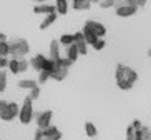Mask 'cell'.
<instances>
[{
	"label": "cell",
	"mask_w": 151,
	"mask_h": 140,
	"mask_svg": "<svg viewBox=\"0 0 151 140\" xmlns=\"http://www.w3.org/2000/svg\"><path fill=\"white\" fill-rule=\"evenodd\" d=\"M9 65V59L7 57H0V70H5Z\"/></svg>",
	"instance_id": "30"
},
{
	"label": "cell",
	"mask_w": 151,
	"mask_h": 140,
	"mask_svg": "<svg viewBox=\"0 0 151 140\" xmlns=\"http://www.w3.org/2000/svg\"><path fill=\"white\" fill-rule=\"evenodd\" d=\"M85 133L88 137H91V139H95V137H98V128L95 127L93 122H85Z\"/></svg>",
	"instance_id": "17"
},
{
	"label": "cell",
	"mask_w": 151,
	"mask_h": 140,
	"mask_svg": "<svg viewBox=\"0 0 151 140\" xmlns=\"http://www.w3.org/2000/svg\"><path fill=\"white\" fill-rule=\"evenodd\" d=\"M52 118H53V112L52 110H43L35 115V122L38 128H47L52 125Z\"/></svg>",
	"instance_id": "6"
},
{
	"label": "cell",
	"mask_w": 151,
	"mask_h": 140,
	"mask_svg": "<svg viewBox=\"0 0 151 140\" xmlns=\"http://www.w3.org/2000/svg\"><path fill=\"white\" fill-rule=\"evenodd\" d=\"M150 137H151V133L146 125H143L139 130H134V133H133V140H146Z\"/></svg>",
	"instance_id": "13"
},
{
	"label": "cell",
	"mask_w": 151,
	"mask_h": 140,
	"mask_svg": "<svg viewBox=\"0 0 151 140\" xmlns=\"http://www.w3.org/2000/svg\"><path fill=\"white\" fill-rule=\"evenodd\" d=\"M0 94H2V92H0Z\"/></svg>",
	"instance_id": "41"
},
{
	"label": "cell",
	"mask_w": 151,
	"mask_h": 140,
	"mask_svg": "<svg viewBox=\"0 0 151 140\" xmlns=\"http://www.w3.org/2000/svg\"><path fill=\"white\" fill-rule=\"evenodd\" d=\"M100 7L101 9H111V7H115V0H101Z\"/></svg>",
	"instance_id": "28"
},
{
	"label": "cell",
	"mask_w": 151,
	"mask_h": 140,
	"mask_svg": "<svg viewBox=\"0 0 151 140\" xmlns=\"http://www.w3.org/2000/svg\"><path fill=\"white\" fill-rule=\"evenodd\" d=\"M134 2H136V5H138V7H143V5H146V2H148V0H134Z\"/></svg>",
	"instance_id": "32"
},
{
	"label": "cell",
	"mask_w": 151,
	"mask_h": 140,
	"mask_svg": "<svg viewBox=\"0 0 151 140\" xmlns=\"http://www.w3.org/2000/svg\"><path fill=\"white\" fill-rule=\"evenodd\" d=\"M7 88V73L5 70H0V92H5Z\"/></svg>",
	"instance_id": "24"
},
{
	"label": "cell",
	"mask_w": 151,
	"mask_h": 140,
	"mask_svg": "<svg viewBox=\"0 0 151 140\" xmlns=\"http://www.w3.org/2000/svg\"><path fill=\"white\" fill-rule=\"evenodd\" d=\"M43 139V132H42V128H37L35 135H33V140H42Z\"/></svg>",
	"instance_id": "31"
},
{
	"label": "cell",
	"mask_w": 151,
	"mask_h": 140,
	"mask_svg": "<svg viewBox=\"0 0 151 140\" xmlns=\"http://www.w3.org/2000/svg\"><path fill=\"white\" fill-rule=\"evenodd\" d=\"M48 80H50V72H45V70L38 72V78H37V83L38 85H45Z\"/></svg>",
	"instance_id": "20"
},
{
	"label": "cell",
	"mask_w": 151,
	"mask_h": 140,
	"mask_svg": "<svg viewBox=\"0 0 151 140\" xmlns=\"http://www.w3.org/2000/svg\"><path fill=\"white\" fill-rule=\"evenodd\" d=\"M18 110H20V105L17 102H7L4 110L0 112V118L4 122H12V120H15L18 117Z\"/></svg>",
	"instance_id": "4"
},
{
	"label": "cell",
	"mask_w": 151,
	"mask_h": 140,
	"mask_svg": "<svg viewBox=\"0 0 151 140\" xmlns=\"http://www.w3.org/2000/svg\"><path fill=\"white\" fill-rule=\"evenodd\" d=\"M53 12H57V7L55 5H50V4H38L33 7V14L37 15H48V14H53Z\"/></svg>",
	"instance_id": "9"
},
{
	"label": "cell",
	"mask_w": 151,
	"mask_h": 140,
	"mask_svg": "<svg viewBox=\"0 0 151 140\" xmlns=\"http://www.w3.org/2000/svg\"><path fill=\"white\" fill-rule=\"evenodd\" d=\"M33 117H35V112H33V100L27 95V97L23 99V104H22V107H20V110H18V120H20L22 125H28V123L33 120Z\"/></svg>",
	"instance_id": "3"
},
{
	"label": "cell",
	"mask_w": 151,
	"mask_h": 140,
	"mask_svg": "<svg viewBox=\"0 0 151 140\" xmlns=\"http://www.w3.org/2000/svg\"><path fill=\"white\" fill-rule=\"evenodd\" d=\"M55 7H57L58 15H67L68 14V0H55Z\"/></svg>",
	"instance_id": "15"
},
{
	"label": "cell",
	"mask_w": 151,
	"mask_h": 140,
	"mask_svg": "<svg viewBox=\"0 0 151 140\" xmlns=\"http://www.w3.org/2000/svg\"><path fill=\"white\" fill-rule=\"evenodd\" d=\"M73 42H75V38H73V33H63V35L60 37V40H58V44H60V45L68 47V45H71Z\"/></svg>",
	"instance_id": "18"
},
{
	"label": "cell",
	"mask_w": 151,
	"mask_h": 140,
	"mask_svg": "<svg viewBox=\"0 0 151 140\" xmlns=\"http://www.w3.org/2000/svg\"><path fill=\"white\" fill-rule=\"evenodd\" d=\"M57 18H58V14H57V12H53V14H48V15H45L43 22H42L40 25H38V28H40V30H47V28H48L50 25H53Z\"/></svg>",
	"instance_id": "11"
},
{
	"label": "cell",
	"mask_w": 151,
	"mask_h": 140,
	"mask_svg": "<svg viewBox=\"0 0 151 140\" xmlns=\"http://www.w3.org/2000/svg\"><path fill=\"white\" fill-rule=\"evenodd\" d=\"M65 59L70 60L71 63L76 62V59H78V50H76L75 44H71V45L67 47V50H65Z\"/></svg>",
	"instance_id": "12"
},
{
	"label": "cell",
	"mask_w": 151,
	"mask_h": 140,
	"mask_svg": "<svg viewBox=\"0 0 151 140\" xmlns=\"http://www.w3.org/2000/svg\"><path fill=\"white\" fill-rule=\"evenodd\" d=\"M9 55H12V59H25L30 52V44L25 38H15L9 44Z\"/></svg>",
	"instance_id": "2"
},
{
	"label": "cell",
	"mask_w": 151,
	"mask_h": 140,
	"mask_svg": "<svg viewBox=\"0 0 151 140\" xmlns=\"http://www.w3.org/2000/svg\"><path fill=\"white\" fill-rule=\"evenodd\" d=\"M148 128H150V133H151V115H150V127Z\"/></svg>",
	"instance_id": "37"
},
{
	"label": "cell",
	"mask_w": 151,
	"mask_h": 140,
	"mask_svg": "<svg viewBox=\"0 0 151 140\" xmlns=\"http://www.w3.org/2000/svg\"><path fill=\"white\" fill-rule=\"evenodd\" d=\"M53 68H55V60H52V59H48V57H47V59H45V63H43V70H45V72L52 73V70H53Z\"/></svg>",
	"instance_id": "22"
},
{
	"label": "cell",
	"mask_w": 151,
	"mask_h": 140,
	"mask_svg": "<svg viewBox=\"0 0 151 140\" xmlns=\"http://www.w3.org/2000/svg\"><path fill=\"white\" fill-rule=\"evenodd\" d=\"M148 57L151 59V49H148Z\"/></svg>",
	"instance_id": "38"
},
{
	"label": "cell",
	"mask_w": 151,
	"mask_h": 140,
	"mask_svg": "<svg viewBox=\"0 0 151 140\" xmlns=\"http://www.w3.org/2000/svg\"><path fill=\"white\" fill-rule=\"evenodd\" d=\"M105 45H106V42H105V38H98V40L95 42V44H93L91 47H93L95 50H103V49H105Z\"/></svg>",
	"instance_id": "27"
},
{
	"label": "cell",
	"mask_w": 151,
	"mask_h": 140,
	"mask_svg": "<svg viewBox=\"0 0 151 140\" xmlns=\"http://www.w3.org/2000/svg\"><path fill=\"white\" fill-rule=\"evenodd\" d=\"M7 68L10 70V73H18V59H9V65Z\"/></svg>",
	"instance_id": "21"
},
{
	"label": "cell",
	"mask_w": 151,
	"mask_h": 140,
	"mask_svg": "<svg viewBox=\"0 0 151 140\" xmlns=\"http://www.w3.org/2000/svg\"><path fill=\"white\" fill-rule=\"evenodd\" d=\"M83 30H86V32H90V33L96 35L98 38H105V35H106V27H105L103 23L96 22V20H86Z\"/></svg>",
	"instance_id": "5"
},
{
	"label": "cell",
	"mask_w": 151,
	"mask_h": 140,
	"mask_svg": "<svg viewBox=\"0 0 151 140\" xmlns=\"http://www.w3.org/2000/svg\"><path fill=\"white\" fill-rule=\"evenodd\" d=\"M138 5H120V7H115V12L118 17L121 18H128V17H133V15H136L138 12Z\"/></svg>",
	"instance_id": "7"
},
{
	"label": "cell",
	"mask_w": 151,
	"mask_h": 140,
	"mask_svg": "<svg viewBox=\"0 0 151 140\" xmlns=\"http://www.w3.org/2000/svg\"><path fill=\"white\" fill-rule=\"evenodd\" d=\"M101 0H91V4H100Z\"/></svg>",
	"instance_id": "36"
},
{
	"label": "cell",
	"mask_w": 151,
	"mask_h": 140,
	"mask_svg": "<svg viewBox=\"0 0 151 140\" xmlns=\"http://www.w3.org/2000/svg\"><path fill=\"white\" fill-rule=\"evenodd\" d=\"M28 70V60L18 59V73H25Z\"/></svg>",
	"instance_id": "23"
},
{
	"label": "cell",
	"mask_w": 151,
	"mask_h": 140,
	"mask_svg": "<svg viewBox=\"0 0 151 140\" xmlns=\"http://www.w3.org/2000/svg\"><path fill=\"white\" fill-rule=\"evenodd\" d=\"M48 59H52V60L60 59V44H58V40L50 42V57Z\"/></svg>",
	"instance_id": "14"
},
{
	"label": "cell",
	"mask_w": 151,
	"mask_h": 140,
	"mask_svg": "<svg viewBox=\"0 0 151 140\" xmlns=\"http://www.w3.org/2000/svg\"><path fill=\"white\" fill-rule=\"evenodd\" d=\"M73 38H75V47L76 50H78V55H86V52H88V45H86V42H85L83 38V33L81 32H75L73 33Z\"/></svg>",
	"instance_id": "8"
},
{
	"label": "cell",
	"mask_w": 151,
	"mask_h": 140,
	"mask_svg": "<svg viewBox=\"0 0 151 140\" xmlns=\"http://www.w3.org/2000/svg\"><path fill=\"white\" fill-rule=\"evenodd\" d=\"M115 80L118 88L121 90H129L133 88V85L138 82V73L134 68L128 67V65H123V63H118L115 70Z\"/></svg>",
	"instance_id": "1"
},
{
	"label": "cell",
	"mask_w": 151,
	"mask_h": 140,
	"mask_svg": "<svg viewBox=\"0 0 151 140\" xmlns=\"http://www.w3.org/2000/svg\"><path fill=\"white\" fill-rule=\"evenodd\" d=\"M35 2H38V4H45V0H35Z\"/></svg>",
	"instance_id": "39"
},
{
	"label": "cell",
	"mask_w": 151,
	"mask_h": 140,
	"mask_svg": "<svg viewBox=\"0 0 151 140\" xmlns=\"http://www.w3.org/2000/svg\"><path fill=\"white\" fill-rule=\"evenodd\" d=\"M28 97H30L32 100H37L38 97H40V87L37 85L33 87V88H30V94H28Z\"/></svg>",
	"instance_id": "26"
},
{
	"label": "cell",
	"mask_w": 151,
	"mask_h": 140,
	"mask_svg": "<svg viewBox=\"0 0 151 140\" xmlns=\"http://www.w3.org/2000/svg\"><path fill=\"white\" fill-rule=\"evenodd\" d=\"M71 2H91V0H71Z\"/></svg>",
	"instance_id": "35"
},
{
	"label": "cell",
	"mask_w": 151,
	"mask_h": 140,
	"mask_svg": "<svg viewBox=\"0 0 151 140\" xmlns=\"http://www.w3.org/2000/svg\"><path fill=\"white\" fill-rule=\"evenodd\" d=\"M71 7L75 10H90L91 9V2H71Z\"/></svg>",
	"instance_id": "19"
},
{
	"label": "cell",
	"mask_w": 151,
	"mask_h": 140,
	"mask_svg": "<svg viewBox=\"0 0 151 140\" xmlns=\"http://www.w3.org/2000/svg\"><path fill=\"white\" fill-rule=\"evenodd\" d=\"M9 42H0V57H9Z\"/></svg>",
	"instance_id": "25"
},
{
	"label": "cell",
	"mask_w": 151,
	"mask_h": 140,
	"mask_svg": "<svg viewBox=\"0 0 151 140\" xmlns=\"http://www.w3.org/2000/svg\"><path fill=\"white\" fill-rule=\"evenodd\" d=\"M0 42H7V35L5 33H0Z\"/></svg>",
	"instance_id": "34"
},
{
	"label": "cell",
	"mask_w": 151,
	"mask_h": 140,
	"mask_svg": "<svg viewBox=\"0 0 151 140\" xmlns=\"http://www.w3.org/2000/svg\"><path fill=\"white\" fill-rule=\"evenodd\" d=\"M45 59H47L45 55L38 54V55H35V57H32L30 62H28V65H32V68H33V70H37V72H42V70H43Z\"/></svg>",
	"instance_id": "10"
},
{
	"label": "cell",
	"mask_w": 151,
	"mask_h": 140,
	"mask_svg": "<svg viewBox=\"0 0 151 140\" xmlns=\"http://www.w3.org/2000/svg\"><path fill=\"white\" fill-rule=\"evenodd\" d=\"M5 105H7V102H5V100H0V112L4 110V107H5Z\"/></svg>",
	"instance_id": "33"
},
{
	"label": "cell",
	"mask_w": 151,
	"mask_h": 140,
	"mask_svg": "<svg viewBox=\"0 0 151 140\" xmlns=\"http://www.w3.org/2000/svg\"><path fill=\"white\" fill-rule=\"evenodd\" d=\"M146 140H151V137H150V139H146Z\"/></svg>",
	"instance_id": "40"
},
{
	"label": "cell",
	"mask_w": 151,
	"mask_h": 140,
	"mask_svg": "<svg viewBox=\"0 0 151 140\" xmlns=\"http://www.w3.org/2000/svg\"><path fill=\"white\" fill-rule=\"evenodd\" d=\"M131 127H133V130H139V128L143 127V122L139 120V118H136V120H133V122H131Z\"/></svg>",
	"instance_id": "29"
},
{
	"label": "cell",
	"mask_w": 151,
	"mask_h": 140,
	"mask_svg": "<svg viewBox=\"0 0 151 140\" xmlns=\"http://www.w3.org/2000/svg\"><path fill=\"white\" fill-rule=\"evenodd\" d=\"M17 85L20 87V88H23V90H30V88L37 87L38 83H37V80H32V78H22V80H18Z\"/></svg>",
	"instance_id": "16"
}]
</instances>
